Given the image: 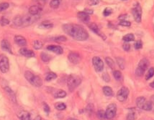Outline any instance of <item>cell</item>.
<instances>
[{
	"mask_svg": "<svg viewBox=\"0 0 154 120\" xmlns=\"http://www.w3.org/2000/svg\"><path fill=\"white\" fill-rule=\"evenodd\" d=\"M92 61L95 70L97 72H101L103 70L104 67V62L100 57H94L92 58Z\"/></svg>",
	"mask_w": 154,
	"mask_h": 120,
	"instance_id": "8fae6325",
	"label": "cell"
},
{
	"mask_svg": "<svg viewBox=\"0 0 154 120\" xmlns=\"http://www.w3.org/2000/svg\"><path fill=\"white\" fill-rule=\"evenodd\" d=\"M33 120H42L41 117L40 116H37L35 117V119Z\"/></svg>",
	"mask_w": 154,
	"mask_h": 120,
	"instance_id": "816d5d0a",
	"label": "cell"
},
{
	"mask_svg": "<svg viewBox=\"0 0 154 120\" xmlns=\"http://www.w3.org/2000/svg\"><path fill=\"white\" fill-rule=\"evenodd\" d=\"M47 50L57 54H62L63 53V49L60 46L55 45H50L47 47Z\"/></svg>",
	"mask_w": 154,
	"mask_h": 120,
	"instance_id": "9a60e30c",
	"label": "cell"
},
{
	"mask_svg": "<svg viewBox=\"0 0 154 120\" xmlns=\"http://www.w3.org/2000/svg\"><path fill=\"white\" fill-rule=\"evenodd\" d=\"M150 65V61L147 58H144L140 60L138 67L136 70V74L137 76H142L148 69Z\"/></svg>",
	"mask_w": 154,
	"mask_h": 120,
	"instance_id": "8992f818",
	"label": "cell"
},
{
	"mask_svg": "<svg viewBox=\"0 0 154 120\" xmlns=\"http://www.w3.org/2000/svg\"><path fill=\"white\" fill-rule=\"evenodd\" d=\"M60 5V1L58 0H54L51 1L50 3V6L51 8H53L54 9H57L59 6Z\"/></svg>",
	"mask_w": 154,
	"mask_h": 120,
	"instance_id": "836d02e7",
	"label": "cell"
},
{
	"mask_svg": "<svg viewBox=\"0 0 154 120\" xmlns=\"http://www.w3.org/2000/svg\"><path fill=\"white\" fill-rule=\"evenodd\" d=\"M82 78L79 75L71 74L69 75L67 79V85L70 91H73L76 87L81 84Z\"/></svg>",
	"mask_w": 154,
	"mask_h": 120,
	"instance_id": "3957f363",
	"label": "cell"
},
{
	"mask_svg": "<svg viewBox=\"0 0 154 120\" xmlns=\"http://www.w3.org/2000/svg\"><path fill=\"white\" fill-rule=\"evenodd\" d=\"M55 107L57 110L62 111L65 110L66 108V105L65 104L62 102H58L55 104Z\"/></svg>",
	"mask_w": 154,
	"mask_h": 120,
	"instance_id": "f1b7e54d",
	"label": "cell"
},
{
	"mask_svg": "<svg viewBox=\"0 0 154 120\" xmlns=\"http://www.w3.org/2000/svg\"><path fill=\"white\" fill-rule=\"evenodd\" d=\"M1 47L3 51H5L10 53H12L11 44L7 40L4 39L2 40L1 43Z\"/></svg>",
	"mask_w": 154,
	"mask_h": 120,
	"instance_id": "5bb4252c",
	"label": "cell"
},
{
	"mask_svg": "<svg viewBox=\"0 0 154 120\" xmlns=\"http://www.w3.org/2000/svg\"><path fill=\"white\" fill-rule=\"evenodd\" d=\"M5 91L7 94V95L9 96V98L11 100V101L14 103H16V98L15 96V94L13 90L9 87H6L4 88Z\"/></svg>",
	"mask_w": 154,
	"mask_h": 120,
	"instance_id": "e0dca14e",
	"label": "cell"
},
{
	"mask_svg": "<svg viewBox=\"0 0 154 120\" xmlns=\"http://www.w3.org/2000/svg\"><path fill=\"white\" fill-rule=\"evenodd\" d=\"M136 118V114L135 111L133 110H131L128 114L127 117V120H135Z\"/></svg>",
	"mask_w": 154,
	"mask_h": 120,
	"instance_id": "4dcf8cb0",
	"label": "cell"
},
{
	"mask_svg": "<svg viewBox=\"0 0 154 120\" xmlns=\"http://www.w3.org/2000/svg\"><path fill=\"white\" fill-rule=\"evenodd\" d=\"M113 76L114 77V78L116 80L119 81L121 80L122 78V74L121 72L119 70H115L113 71Z\"/></svg>",
	"mask_w": 154,
	"mask_h": 120,
	"instance_id": "1f68e13d",
	"label": "cell"
},
{
	"mask_svg": "<svg viewBox=\"0 0 154 120\" xmlns=\"http://www.w3.org/2000/svg\"><path fill=\"white\" fill-rule=\"evenodd\" d=\"M18 117L20 120H31L30 113L24 110L19 112Z\"/></svg>",
	"mask_w": 154,
	"mask_h": 120,
	"instance_id": "ffe728a7",
	"label": "cell"
},
{
	"mask_svg": "<svg viewBox=\"0 0 154 120\" xmlns=\"http://www.w3.org/2000/svg\"><path fill=\"white\" fill-rule=\"evenodd\" d=\"M42 10V8L39 5H33L30 6L28 11H29L30 14L35 16V15H37Z\"/></svg>",
	"mask_w": 154,
	"mask_h": 120,
	"instance_id": "d6986e66",
	"label": "cell"
},
{
	"mask_svg": "<svg viewBox=\"0 0 154 120\" xmlns=\"http://www.w3.org/2000/svg\"><path fill=\"white\" fill-rule=\"evenodd\" d=\"M119 25L122 26L123 27H130L131 26V22L128 21H120V22L119 23Z\"/></svg>",
	"mask_w": 154,
	"mask_h": 120,
	"instance_id": "7bdbcfd3",
	"label": "cell"
},
{
	"mask_svg": "<svg viewBox=\"0 0 154 120\" xmlns=\"http://www.w3.org/2000/svg\"><path fill=\"white\" fill-rule=\"evenodd\" d=\"M9 70V61L8 57L5 55H0V70L3 73H6Z\"/></svg>",
	"mask_w": 154,
	"mask_h": 120,
	"instance_id": "9c48e42d",
	"label": "cell"
},
{
	"mask_svg": "<svg viewBox=\"0 0 154 120\" xmlns=\"http://www.w3.org/2000/svg\"><path fill=\"white\" fill-rule=\"evenodd\" d=\"M116 61L118 64L119 66L121 69L123 70L125 67V64H124V61L122 57H118L116 58Z\"/></svg>",
	"mask_w": 154,
	"mask_h": 120,
	"instance_id": "e575fe53",
	"label": "cell"
},
{
	"mask_svg": "<svg viewBox=\"0 0 154 120\" xmlns=\"http://www.w3.org/2000/svg\"><path fill=\"white\" fill-rule=\"evenodd\" d=\"M14 40L15 43L19 46H24L27 44V40L24 37L21 35H15Z\"/></svg>",
	"mask_w": 154,
	"mask_h": 120,
	"instance_id": "ac0fdd59",
	"label": "cell"
},
{
	"mask_svg": "<svg viewBox=\"0 0 154 120\" xmlns=\"http://www.w3.org/2000/svg\"><path fill=\"white\" fill-rule=\"evenodd\" d=\"M151 103L152 104V107H153V109L154 108V95H152L150 99Z\"/></svg>",
	"mask_w": 154,
	"mask_h": 120,
	"instance_id": "681fc988",
	"label": "cell"
},
{
	"mask_svg": "<svg viewBox=\"0 0 154 120\" xmlns=\"http://www.w3.org/2000/svg\"><path fill=\"white\" fill-rule=\"evenodd\" d=\"M62 29L65 33L78 41H85L88 39L89 35L87 31L81 25L75 23L64 24Z\"/></svg>",
	"mask_w": 154,
	"mask_h": 120,
	"instance_id": "6da1fadb",
	"label": "cell"
},
{
	"mask_svg": "<svg viewBox=\"0 0 154 120\" xmlns=\"http://www.w3.org/2000/svg\"><path fill=\"white\" fill-rule=\"evenodd\" d=\"M68 59L71 63L78 64L81 61V56L78 52H71L69 54Z\"/></svg>",
	"mask_w": 154,
	"mask_h": 120,
	"instance_id": "7c38bea8",
	"label": "cell"
},
{
	"mask_svg": "<svg viewBox=\"0 0 154 120\" xmlns=\"http://www.w3.org/2000/svg\"><path fill=\"white\" fill-rule=\"evenodd\" d=\"M150 86L151 87L154 88V80L152 82H151V83L150 84Z\"/></svg>",
	"mask_w": 154,
	"mask_h": 120,
	"instance_id": "f5cc1de1",
	"label": "cell"
},
{
	"mask_svg": "<svg viewBox=\"0 0 154 120\" xmlns=\"http://www.w3.org/2000/svg\"><path fill=\"white\" fill-rule=\"evenodd\" d=\"M88 27H89V28H90V30H91L94 33H96L99 36H101L102 39L104 40H105V39H106V36L104 35V34H102L98 26H97V25L96 23H89L88 24Z\"/></svg>",
	"mask_w": 154,
	"mask_h": 120,
	"instance_id": "4fadbf2b",
	"label": "cell"
},
{
	"mask_svg": "<svg viewBox=\"0 0 154 120\" xmlns=\"http://www.w3.org/2000/svg\"><path fill=\"white\" fill-rule=\"evenodd\" d=\"M43 109L45 113H46L47 115H49L50 112V108L49 105L45 102H44L43 104Z\"/></svg>",
	"mask_w": 154,
	"mask_h": 120,
	"instance_id": "b9f144b4",
	"label": "cell"
},
{
	"mask_svg": "<svg viewBox=\"0 0 154 120\" xmlns=\"http://www.w3.org/2000/svg\"><path fill=\"white\" fill-rule=\"evenodd\" d=\"M78 16L82 21H83V22H88L90 21V17L89 14L86 13L84 11L78 12Z\"/></svg>",
	"mask_w": 154,
	"mask_h": 120,
	"instance_id": "44dd1931",
	"label": "cell"
},
{
	"mask_svg": "<svg viewBox=\"0 0 154 120\" xmlns=\"http://www.w3.org/2000/svg\"><path fill=\"white\" fill-rule=\"evenodd\" d=\"M132 12L135 21L138 23L141 22L142 20V10L139 3H137L135 4L132 9Z\"/></svg>",
	"mask_w": 154,
	"mask_h": 120,
	"instance_id": "30bf717a",
	"label": "cell"
},
{
	"mask_svg": "<svg viewBox=\"0 0 154 120\" xmlns=\"http://www.w3.org/2000/svg\"><path fill=\"white\" fill-rule=\"evenodd\" d=\"M117 110V105L115 104H110L107 106L105 112V118L110 120L114 117L116 115Z\"/></svg>",
	"mask_w": 154,
	"mask_h": 120,
	"instance_id": "52a82bcc",
	"label": "cell"
},
{
	"mask_svg": "<svg viewBox=\"0 0 154 120\" xmlns=\"http://www.w3.org/2000/svg\"><path fill=\"white\" fill-rule=\"evenodd\" d=\"M129 94V90L127 87H123L117 92V99L120 102H123L127 100Z\"/></svg>",
	"mask_w": 154,
	"mask_h": 120,
	"instance_id": "ba28073f",
	"label": "cell"
},
{
	"mask_svg": "<svg viewBox=\"0 0 154 120\" xmlns=\"http://www.w3.org/2000/svg\"><path fill=\"white\" fill-rule=\"evenodd\" d=\"M41 58L42 61L44 62H49L51 59V57L50 55L43 52L41 53Z\"/></svg>",
	"mask_w": 154,
	"mask_h": 120,
	"instance_id": "484cf974",
	"label": "cell"
},
{
	"mask_svg": "<svg viewBox=\"0 0 154 120\" xmlns=\"http://www.w3.org/2000/svg\"><path fill=\"white\" fill-rule=\"evenodd\" d=\"M9 23H10V21L6 17H2L0 20V24L1 26H6V25H8Z\"/></svg>",
	"mask_w": 154,
	"mask_h": 120,
	"instance_id": "d590c367",
	"label": "cell"
},
{
	"mask_svg": "<svg viewBox=\"0 0 154 120\" xmlns=\"http://www.w3.org/2000/svg\"><path fill=\"white\" fill-rule=\"evenodd\" d=\"M67 120H77L76 119H74V118H69V119H68Z\"/></svg>",
	"mask_w": 154,
	"mask_h": 120,
	"instance_id": "db71d44e",
	"label": "cell"
},
{
	"mask_svg": "<svg viewBox=\"0 0 154 120\" xmlns=\"http://www.w3.org/2000/svg\"><path fill=\"white\" fill-rule=\"evenodd\" d=\"M105 61L108 66H109L110 68L113 69L114 68L115 66V63L111 57H105Z\"/></svg>",
	"mask_w": 154,
	"mask_h": 120,
	"instance_id": "f546056e",
	"label": "cell"
},
{
	"mask_svg": "<svg viewBox=\"0 0 154 120\" xmlns=\"http://www.w3.org/2000/svg\"><path fill=\"white\" fill-rule=\"evenodd\" d=\"M67 95V93L65 91L63 90H59L55 92L54 94L55 98H65Z\"/></svg>",
	"mask_w": 154,
	"mask_h": 120,
	"instance_id": "603a6c76",
	"label": "cell"
},
{
	"mask_svg": "<svg viewBox=\"0 0 154 120\" xmlns=\"http://www.w3.org/2000/svg\"><path fill=\"white\" fill-rule=\"evenodd\" d=\"M33 47L34 49L38 50L42 48L43 47V43L41 41L39 40H35L33 42Z\"/></svg>",
	"mask_w": 154,
	"mask_h": 120,
	"instance_id": "4316f807",
	"label": "cell"
},
{
	"mask_svg": "<svg viewBox=\"0 0 154 120\" xmlns=\"http://www.w3.org/2000/svg\"><path fill=\"white\" fill-rule=\"evenodd\" d=\"M39 18V16L38 15L34 16L31 14H27L20 17V27H26L29 26L37 21Z\"/></svg>",
	"mask_w": 154,
	"mask_h": 120,
	"instance_id": "5b68a950",
	"label": "cell"
},
{
	"mask_svg": "<svg viewBox=\"0 0 154 120\" xmlns=\"http://www.w3.org/2000/svg\"><path fill=\"white\" fill-rule=\"evenodd\" d=\"M19 53L23 56L27 57H32L35 56L34 52L27 48H22L19 50Z\"/></svg>",
	"mask_w": 154,
	"mask_h": 120,
	"instance_id": "2e32d148",
	"label": "cell"
},
{
	"mask_svg": "<svg viewBox=\"0 0 154 120\" xmlns=\"http://www.w3.org/2000/svg\"><path fill=\"white\" fill-rule=\"evenodd\" d=\"M142 46H143V43L141 40H137L135 42L134 44V48L135 49H137V50L142 48Z\"/></svg>",
	"mask_w": 154,
	"mask_h": 120,
	"instance_id": "8d00e7d4",
	"label": "cell"
},
{
	"mask_svg": "<svg viewBox=\"0 0 154 120\" xmlns=\"http://www.w3.org/2000/svg\"><path fill=\"white\" fill-rule=\"evenodd\" d=\"M24 77L31 85L35 87H40L43 84L42 79L40 77L33 74L31 71L28 70L25 71Z\"/></svg>",
	"mask_w": 154,
	"mask_h": 120,
	"instance_id": "7a4b0ae2",
	"label": "cell"
},
{
	"mask_svg": "<svg viewBox=\"0 0 154 120\" xmlns=\"http://www.w3.org/2000/svg\"><path fill=\"white\" fill-rule=\"evenodd\" d=\"M93 109H94V105L93 104H88L86 108V110L87 111V112H90V113H91L93 111Z\"/></svg>",
	"mask_w": 154,
	"mask_h": 120,
	"instance_id": "bcb514c9",
	"label": "cell"
},
{
	"mask_svg": "<svg viewBox=\"0 0 154 120\" xmlns=\"http://www.w3.org/2000/svg\"><path fill=\"white\" fill-rule=\"evenodd\" d=\"M123 40L125 42L133 41L135 40V36L133 34H127L124 35L123 38Z\"/></svg>",
	"mask_w": 154,
	"mask_h": 120,
	"instance_id": "d4e9b609",
	"label": "cell"
},
{
	"mask_svg": "<svg viewBox=\"0 0 154 120\" xmlns=\"http://www.w3.org/2000/svg\"><path fill=\"white\" fill-rule=\"evenodd\" d=\"M9 4L7 2H3L0 4V12L6 10L9 8Z\"/></svg>",
	"mask_w": 154,
	"mask_h": 120,
	"instance_id": "f35d334b",
	"label": "cell"
},
{
	"mask_svg": "<svg viewBox=\"0 0 154 120\" xmlns=\"http://www.w3.org/2000/svg\"><path fill=\"white\" fill-rule=\"evenodd\" d=\"M100 1L97 0H93V1H88V4L90 5H96L99 4Z\"/></svg>",
	"mask_w": 154,
	"mask_h": 120,
	"instance_id": "7dc6e473",
	"label": "cell"
},
{
	"mask_svg": "<svg viewBox=\"0 0 154 120\" xmlns=\"http://www.w3.org/2000/svg\"><path fill=\"white\" fill-rule=\"evenodd\" d=\"M97 116L100 120H103L105 118V112L103 110H99L97 112Z\"/></svg>",
	"mask_w": 154,
	"mask_h": 120,
	"instance_id": "74e56055",
	"label": "cell"
},
{
	"mask_svg": "<svg viewBox=\"0 0 154 120\" xmlns=\"http://www.w3.org/2000/svg\"><path fill=\"white\" fill-rule=\"evenodd\" d=\"M103 92L106 96H110L113 95V91L112 88L109 86H105L103 87Z\"/></svg>",
	"mask_w": 154,
	"mask_h": 120,
	"instance_id": "cb8c5ba5",
	"label": "cell"
},
{
	"mask_svg": "<svg viewBox=\"0 0 154 120\" xmlns=\"http://www.w3.org/2000/svg\"><path fill=\"white\" fill-rule=\"evenodd\" d=\"M112 11L113 10L111 8L107 7V8H105V9L104 10V11H103V15L105 17H107L112 14Z\"/></svg>",
	"mask_w": 154,
	"mask_h": 120,
	"instance_id": "60d3db41",
	"label": "cell"
},
{
	"mask_svg": "<svg viewBox=\"0 0 154 120\" xmlns=\"http://www.w3.org/2000/svg\"><path fill=\"white\" fill-rule=\"evenodd\" d=\"M102 78L104 79V81L106 82H109L110 80V75L107 73H104L102 75Z\"/></svg>",
	"mask_w": 154,
	"mask_h": 120,
	"instance_id": "ee69618b",
	"label": "cell"
},
{
	"mask_svg": "<svg viewBox=\"0 0 154 120\" xmlns=\"http://www.w3.org/2000/svg\"><path fill=\"white\" fill-rule=\"evenodd\" d=\"M53 27V23H51L49 21H46L42 22L39 25L38 27L41 29H49V28H52Z\"/></svg>",
	"mask_w": 154,
	"mask_h": 120,
	"instance_id": "7402d4cb",
	"label": "cell"
},
{
	"mask_svg": "<svg viewBox=\"0 0 154 120\" xmlns=\"http://www.w3.org/2000/svg\"><path fill=\"white\" fill-rule=\"evenodd\" d=\"M127 17V15L126 14H123V15H121L119 17V19L121 21H123L125 20V18Z\"/></svg>",
	"mask_w": 154,
	"mask_h": 120,
	"instance_id": "c3c4849f",
	"label": "cell"
},
{
	"mask_svg": "<svg viewBox=\"0 0 154 120\" xmlns=\"http://www.w3.org/2000/svg\"><path fill=\"white\" fill-rule=\"evenodd\" d=\"M130 44H128V42H125L123 45V50L126 51H128L130 49Z\"/></svg>",
	"mask_w": 154,
	"mask_h": 120,
	"instance_id": "f6af8a7d",
	"label": "cell"
},
{
	"mask_svg": "<svg viewBox=\"0 0 154 120\" xmlns=\"http://www.w3.org/2000/svg\"><path fill=\"white\" fill-rule=\"evenodd\" d=\"M57 76L56 74L53 72H50L47 74L45 79L47 81H51L57 78Z\"/></svg>",
	"mask_w": 154,
	"mask_h": 120,
	"instance_id": "83f0119b",
	"label": "cell"
},
{
	"mask_svg": "<svg viewBox=\"0 0 154 120\" xmlns=\"http://www.w3.org/2000/svg\"><path fill=\"white\" fill-rule=\"evenodd\" d=\"M67 38L64 35L57 36L54 39V41L57 42H65L67 40Z\"/></svg>",
	"mask_w": 154,
	"mask_h": 120,
	"instance_id": "ab89813d",
	"label": "cell"
},
{
	"mask_svg": "<svg viewBox=\"0 0 154 120\" xmlns=\"http://www.w3.org/2000/svg\"><path fill=\"white\" fill-rule=\"evenodd\" d=\"M136 102L137 106L140 109L147 111H151L153 109V107L150 101H147L143 96L137 98Z\"/></svg>",
	"mask_w": 154,
	"mask_h": 120,
	"instance_id": "277c9868",
	"label": "cell"
},
{
	"mask_svg": "<svg viewBox=\"0 0 154 120\" xmlns=\"http://www.w3.org/2000/svg\"><path fill=\"white\" fill-rule=\"evenodd\" d=\"M154 75V68L151 67L150 68V69L148 70L147 74L146 75V80H148L151 78Z\"/></svg>",
	"mask_w": 154,
	"mask_h": 120,
	"instance_id": "d6a6232c",
	"label": "cell"
},
{
	"mask_svg": "<svg viewBox=\"0 0 154 120\" xmlns=\"http://www.w3.org/2000/svg\"><path fill=\"white\" fill-rule=\"evenodd\" d=\"M84 12H86L87 14H92L93 13V10L91 9H85Z\"/></svg>",
	"mask_w": 154,
	"mask_h": 120,
	"instance_id": "f907efd6",
	"label": "cell"
}]
</instances>
